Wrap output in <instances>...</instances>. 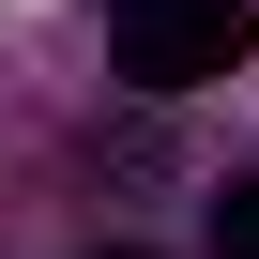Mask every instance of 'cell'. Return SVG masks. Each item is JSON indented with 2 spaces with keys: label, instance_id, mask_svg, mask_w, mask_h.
Here are the masks:
<instances>
[{
  "label": "cell",
  "instance_id": "cell-1",
  "mask_svg": "<svg viewBox=\"0 0 259 259\" xmlns=\"http://www.w3.org/2000/svg\"><path fill=\"white\" fill-rule=\"evenodd\" d=\"M244 46H259L244 0H107V61L138 92H213V76H244Z\"/></svg>",
  "mask_w": 259,
  "mask_h": 259
},
{
  "label": "cell",
  "instance_id": "cell-2",
  "mask_svg": "<svg viewBox=\"0 0 259 259\" xmlns=\"http://www.w3.org/2000/svg\"><path fill=\"white\" fill-rule=\"evenodd\" d=\"M213 259H259V183H229V198H213Z\"/></svg>",
  "mask_w": 259,
  "mask_h": 259
},
{
  "label": "cell",
  "instance_id": "cell-3",
  "mask_svg": "<svg viewBox=\"0 0 259 259\" xmlns=\"http://www.w3.org/2000/svg\"><path fill=\"white\" fill-rule=\"evenodd\" d=\"M107 259H138V244H107Z\"/></svg>",
  "mask_w": 259,
  "mask_h": 259
}]
</instances>
